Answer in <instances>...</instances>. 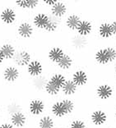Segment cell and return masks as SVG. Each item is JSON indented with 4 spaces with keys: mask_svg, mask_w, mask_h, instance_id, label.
I'll use <instances>...</instances> for the list:
<instances>
[{
    "mask_svg": "<svg viewBox=\"0 0 116 128\" xmlns=\"http://www.w3.org/2000/svg\"><path fill=\"white\" fill-rule=\"evenodd\" d=\"M74 57L71 54L67 53L63 55V57L58 62L55 66L59 70L62 72H68L74 66Z\"/></svg>",
    "mask_w": 116,
    "mask_h": 128,
    "instance_id": "d6986e66",
    "label": "cell"
},
{
    "mask_svg": "<svg viewBox=\"0 0 116 128\" xmlns=\"http://www.w3.org/2000/svg\"><path fill=\"white\" fill-rule=\"evenodd\" d=\"M10 123L15 128H24L27 124L28 117L25 112L19 111L9 116Z\"/></svg>",
    "mask_w": 116,
    "mask_h": 128,
    "instance_id": "e0dca14e",
    "label": "cell"
},
{
    "mask_svg": "<svg viewBox=\"0 0 116 128\" xmlns=\"http://www.w3.org/2000/svg\"><path fill=\"white\" fill-rule=\"evenodd\" d=\"M57 1H58V0H43V1H41V4L43 5L46 6L48 8H50L53 5L55 4L57 2Z\"/></svg>",
    "mask_w": 116,
    "mask_h": 128,
    "instance_id": "f546056e",
    "label": "cell"
},
{
    "mask_svg": "<svg viewBox=\"0 0 116 128\" xmlns=\"http://www.w3.org/2000/svg\"><path fill=\"white\" fill-rule=\"evenodd\" d=\"M94 94L95 97L100 102H106L111 100L114 97L115 90L114 86L110 83L102 82L95 86Z\"/></svg>",
    "mask_w": 116,
    "mask_h": 128,
    "instance_id": "3957f363",
    "label": "cell"
},
{
    "mask_svg": "<svg viewBox=\"0 0 116 128\" xmlns=\"http://www.w3.org/2000/svg\"><path fill=\"white\" fill-rule=\"evenodd\" d=\"M41 4L39 0H17L15 4L17 8L24 10H35Z\"/></svg>",
    "mask_w": 116,
    "mask_h": 128,
    "instance_id": "d4e9b609",
    "label": "cell"
},
{
    "mask_svg": "<svg viewBox=\"0 0 116 128\" xmlns=\"http://www.w3.org/2000/svg\"><path fill=\"white\" fill-rule=\"evenodd\" d=\"M44 65L41 61L34 58L27 66V73L31 78H33L44 74Z\"/></svg>",
    "mask_w": 116,
    "mask_h": 128,
    "instance_id": "5bb4252c",
    "label": "cell"
},
{
    "mask_svg": "<svg viewBox=\"0 0 116 128\" xmlns=\"http://www.w3.org/2000/svg\"><path fill=\"white\" fill-rule=\"evenodd\" d=\"M20 76H21V72L15 65H9L6 66L3 72L4 79L8 83H14L19 79Z\"/></svg>",
    "mask_w": 116,
    "mask_h": 128,
    "instance_id": "9a60e30c",
    "label": "cell"
},
{
    "mask_svg": "<svg viewBox=\"0 0 116 128\" xmlns=\"http://www.w3.org/2000/svg\"><path fill=\"white\" fill-rule=\"evenodd\" d=\"M68 76H67L62 72H54V73L51 74L50 76H49V80L51 81L53 84H54L57 87L62 89L63 84L65 83V81L68 79Z\"/></svg>",
    "mask_w": 116,
    "mask_h": 128,
    "instance_id": "484cf974",
    "label": "cell"
},
{
    "mask_svg": "<svg viewBox=\"0 0 116 128\" xmlns=\"http://www.w3.org/2000/svg\"><path fill=\"white\" fill-rule=\"evenodd\" d=\"M83 17L82 15L77 12H71L68 13L65 16L64 19V26L70 32L75 33L77 29L79 26L80 22H82Z\"/></svg>",
    "mask_w": 116,
    "mask_h": 128,
    "instance_id": "8fae6325",
    "label": "cell"
},
{
    "mask_svg": "<svg viewBox=\"0 0 116 128\" xmlns=\"http://www.w3.org/2000/svg\"><path fill=\"white\" fill-rule=\"evenodd\" d=\"M109 22H110V24H111V26H112L114 39H116V19H113Z\"/></svg>",
    "mask_w": 116,
    "mask_h": 128,
    "instance_id": "4dcf8cb0",
    "label": "cell"
},
{
    "mask_svg": "<svg viewBox=\"0 0 116 128\" xmlns=\"http://www.w3.org/2000/svg\"><path fill=\"white\" fill-rule=\"evenodd\" d=\"M94 62L100 66H111L116 61V48L114 44H109L100 46L93 54Z\"/></svg>",
    "mask_w": 116,
    "mask_h": 128,
    "instance_id": "7a4b0ae2",
    "label": "cell"
},
{
    "mask_svg": "<svg viewBox=\"0 0 116 128\" xmlns=\"http://www.w3.org/2000/svg\"><path fill=\"white\" fill-rule=\"evenodd\" d=\"M79 90L80 89L78 88V86L72 81L70 76H68L67 80L65 81V83L63 84L62 89H61V95H63V97L72 98L77 94Z\"/></svg>",
    "mask_w": 116,
    "mask_h": 128,
    "instance_id": "2e32d148",
    "label": "cell"
},
{
    "mask_svg": "<svg viewBox=\"0 0 116 128\" xmlns=\"http://www.w3.org/2000/svg\"><path fill=\"white\" fill-rule=\"evenodd\" d=\"M110 66L112 68V74H113V76H114V79L116 80V61L112 64Z\"/></svg>",
    "mask_w": 116,
    "mask_h": 128,
    "instance_id": "d6a6232c",
    "label": "cell"
},
{
    "mask_svg": "<svg viewBox=\"0 0 116 128\" xmlns=\"http://www.w3.org/2000/svg\"><path fill=\"white\" fill-rule=\"evenodd\" d=\"M5 59H13L17 49L12 44H4L0 47Z\"/></svg>",
    "mask_w": 116,
    "mask_h": 128,
    "instance_id": "4316f807",
    "label": "cell"
},
{
    "mask_svg": "<svg viewBox=\"0 0 116 128\" xmlns=\"http://www.w3.org/2000/svg\"><path fill=\"white\" fill-rule=\"evenodd\" d=\"M113 116H114V120L116 121V103L114 104V112H113Z\"/></svg>",
    "mask_w": 116,
    "mask_h": 128,
    "instance_id": "e575fe53",
    "label": "cell"
},
{
    "mask_svg": "<svg viewBox=\"0 0 116 128\" xmlns=\"http://www.w3.org/2000/svg\"><path fill=\"white\" fill-rule=\"evenodd\" d=\"M114 46H115V48H116V44H114Z\"/></svg>",
    "mask_w": 116,
    "mask_h": 128,
    "instance_id": "8d00e7d4",
    "label": "cell"
},
{
    "mask_svg": "<svg viewBox=\"0 0 116 128\" xmlns=\"http://www.w3.org/2000/svg\"><path fill=\"white\" fill-rule=\"evenodd\" d=\"M0 128H15L10 122H3L0 124Z\"/></svg>",
    "mask_w": 116,
    "mask_h": 128,
    "instance_id": "1f68e13d",
    "label": "cell"
},
{
    "mask_svg": "<svg viewBox=\"0 0 116 128\" xmlns=\"http://www.w3.org/2000/svg\"><path fill=\"white\" fill-rule=\"evenodd\" d=\"M37 127L38 128H56L55 120L52 115L45 114L42 115L37 121Z\"/></svg>",
    "mask_w": 116,
    "mask_h": 128,
    "instance_id": "cb8c5ba5",
    "label": "cell"
},
{
    "mask_svg": "<svg viewBox=\"0 0 116 128\" xmlns=\"http://www.w3.org/2000/svg\"><path fill=\"white\" fill-rule=\"evenodd\" d=\"M17 34L22 39H30L33 36L35 27L32 23L28 21H23L19 23L17 27Z\"/></svg>",
    "mask_w": 116,
    "mask_h": 128,
    "instance_id": "7c38bea8",
    "label": "cell"
},
{
    "mask_svg": "<svg viewBox=\"0 0 116 128\" xmlns=\"http://www.w3.org/2000/svg\"><path fill=\"white\" fill-rule=\"evenodd\" d=\"M68 4L64 1H59L58 0L55 4L49 8L48 12L50 15L56 16L58 18L63 19V17H65L68 14Z\"/></svg>",
    "mask_w": 116,
    "mask_h": 128,
    "instance_id": "4fadbf2b",
    "label": "cell"
},
{
    "mask_svg": "<svg viewBox=\"0 0 116 128\" xmlns=\"http://www.w3.org/2000/svg\"><path fill=\"white\" fill-rule=\"evenodd\" d=\"M17 15L15 10L12 8H5L0 13V19L5 24L11 25L16 22Z\"/></svg>",
    "mask_w": 116,
    "mask_h": 128,
    "instance_id": "44dd1931",
    "label": "cell"
},
{
    "mask_svg": "<svg viewBox=\"0 0 116 128\" xmlns=\"http://www.w3.org/2000/svg\"><path fill=\"white\" fill-rule=\"evenodd\" d=\"M19 111H22V106L17 101L8 102V104L6 105V112L9 116Z\"/></svg>",
    "mask_w": 116,
    "mask_h": 128,
    "instance_id": "83f0119b",
    "label": "cell"
},
{
    "mask_svg": "<svg viewBox=\"0 0 116 128\" xmlns=\"http://www.w3.org/2000/svg\"><path fill=\"white\" fill-rule=\"evenodd\" d=\"M49 80V76L45 74H42L39 76L31 78V86L36 91L44 92L45 86Z\"/></svg>",
    "mask_w": 116,
    "mask_h": 128,
    "instance_id": "7402d4cb",
    "label": "cell"
},
{
    "mask_svg": "<svg viewBox=\"0 0 116 128\" xmlns=\"http://www.w3.org/2000/svg\"><path fill=\"white\" fill-rule=\"evenodd\" d=\"M4 54L2 53V51H1V49H0V64H1L3 62H4Z\"/></svg>",
    "mask_w": 116,
    "mask_h": 128,
    "instance_id": "836d02e7",
    "label": "cell"
},
{
    "mask_svg": "<svg viewBox=\"0 0 116 128\" xmlns=\"http://www.w3.org/2000/svg\"><path fill=\"white\" fill-rule=\"evenodd\" d=\"M95 28V34L100 38V40H109L114 39L110 22L108 20L100 22Z\"/></svg>",
    "mask_w": 116,
    "mask_h": 128,
    "instance_id": "ba28073f",
    "label": "cell"
},
{
    "mask_svg": "<svg viewBox=\"0 0 116 128\" xmlns=\"http://www.w3.org/2000/svg\"><path fill=\"white\" fill-rule=\"evenodd\" d=\"M105 128H109V127H105Z\"/></svg>",
    "mask_w": 116,
    "mask_h": 128,
    "instance_id": "74e56055",
    "label": "cell"
},
{
    "mask_svg": "<svg viewBox=\"0 0 116 128\" xmlns=\"http://www.w3.org/2000/svg\"><path fill=\"white\" fill-rule=\"evenodd\" d=\"M68 128H88V124L84 119L76 118L70 121L68 125Z\"/></svg>",
    "mask_w": 116,
    "mask_h": 128,
    "instance_id": "f1b7e54d",
    "label": "cell"
},
{
    "mask_svg": "<svg viewBox=\"0 0 116 128\" xmlns=\"http://www.w3.org/2000/svg\"><path fill=\"white\" fill-rule=\"evenodd\" d=\"M69 44L73 50L82 52L89 47L90 37L82 36L77 33H72L69 38Z\"/></svg>",
    "mask_w": 116,
    "mask_h": 128,
    "instance_id": "52a82bcc",
    "label": "cell"
},
{
    "mask_svg": "<svg viewBox=\"0 0 116 128\" xmlns=\"http://www.w3.org/2000/svg\"><path fill=\"white\" fill-rule=\"evenodd\" d=\"M1 112H2V108H1V106H0V114H1Z\"/></svg>",
    "mask_w": 116,
    "mask_h": 128,
    "instance_id": "d590c367",
    "label": "cell"
},
{
    "mask_svg": "<svg viewBox=\"0 0 116 128\" xmlns=\"http://www.w3.org/2000/svg\"><path fill=\"white\" fill-rule=\"evenodd\" d=\"M76 108V103L73 98L63 97L51 104L50 114L57 119L69 118L75 112Z\"/></svg>",
    "mask_w": 116,
    "mask_h": 128,
    "instance_id": "6da1fadb",
    "label": "cell"
},
{
    "mask_svg": "<svg viewBox=\"0 0 116 128\" xmlns=\"http://www.w3.org/2000/svg\"><path fill=\"white\" fill-rule=\"evenodd\" d=\"M49 22V12H38L32 17V24L34 27L40 30H44Z\"/></svg>",
    "mask_w": 116,
    "mask_h": 128,
    "instance_id": "ac0fdd59",
    "label": "cell"
},
{
    "mask_svg": "<svg viewBox=\"0 0 116 128\" xmlns=\"http://www.w3.org/2000/svg\"><path fill=\"white\" fill-rule=\"evenodd\" d=\"M63 22V19H60V18H58V17L54 16H52L49 13V22H48V24L47 26H45L44 31L47 32V33H54L56 32L59 28L60 27V26L62 25V22Z\"/></svg>",
    "mask_w": 116,
    "mask_h": 128,
    "instance_id": "603a6c76",
    "label": "cell"
},
{
    "mask_svg": "<svg viewBox=\"0 0 116 128\" xmlns=\"http://www.w3.org/2000/svg\"><path fill=\"white\" fill-rule=\"evenodd\" d=\"M34 58H32V54L29 50L24 48L17 49L16 52V54L14 55L13 58L12 59L14 63V65L17 66V68H27L30 64V62Z\"/></svg>",
    "mask_w": 116,
    "mask_h": 128,
    "instance_id": "5b68a950",
    "label": "cell"
},
{
    "mask_svg": "<svg viewBox=\"0 0 116 128\" xmlns=\"http://www.w3.org/2000/svg\"><path fill=\"white\" fill-rule=\"evenodd\" d=\"M66 54L65 50L61 46H53L49 49L47 53L48 59L52 63L56 64L63 57V55Z\"/></svg>",
    "mask_w": 116,
    "mask_h": 128,
    "instance_id": "ffe728a7",
    "label": "cell"
},
{
    "mask_svg": "<svg viewBox=\"0 0 116 128\" xmlns=\"http://www.w3.org/2000/svg\"><path fill=\"white\" fill-rule=\"evenodd\" d=\"M90 123L97 128L104 127L108 123L109 116L107 111L103 108H95L88 116Z\"/></svg>",
    "mask_w": 116,
    "mask_h": 128,
    "instance_id": "277c9868",
    "label": "cell"
},
{
    "mask_svg": "<svg viewBox=\"0 0 116 128\" xmlns=\"http://www.w3.org/2000/svg\"><path fill=\"white\" fill-rule=\"evenodd\" d=\"M27 109L29 114L33 117H41L46 109L45 102L40 98H33L29 102Z\"/></svg>",
    "mask_w": 116,
    "mask_h": 128,
    "instance_id": "8992f818",
    "label": "cell"
},
{
    "mask_svg": "<svg viewBox=\"0 0 116 128\" xmlns=\"http://www.w3.org/2000/svg\"><path fill=\"white\" fill-rule=\"evenodd\" d=\"M75 33L82 36L90 37L92 34L95 33V24L91 20L87 18H82Z\"/></svg>",
    "mask_w": 116,
    "mask_h": 128,
    "instance_id": "30bf717a",
    "label": "cell"
},
{
    "mask_svg": "<svg viewBox=\"0 0 116 128\" xmlns=\"http://www.w3.org/2000/svg\"><path fill=\"white\" fill-rule=\"evenodd\" d=\"M70 78L78 86L79 89L82 88V87H85L89 83V80H90L88 72L83 68L75 69L72 72Z\"/></svg>",
    "mask_w": 116,
    "mask_h": 128,
    "instance_id": "9c48e42d",
    "label": "cell"
}]
</instances>
